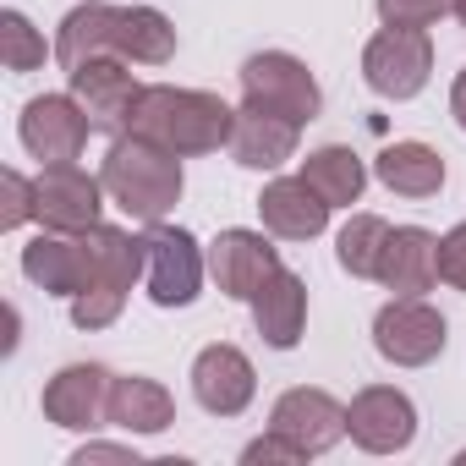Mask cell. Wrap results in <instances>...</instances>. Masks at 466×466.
I'll return each mask as SVG.
<instances>
[{
	"label": "cell",
	"instance_id": "obj_1",
	"mask_svg": "<svg viewBox=\"0 0 466 466\" xmlns=\"http://www.w3.org/2000/svg\"><path fill=\"white\" fill-rule=\"evenodd\" d=\"M127 132H137V137H148L170 154H214L237 132V110L219 94L159 83V88H143V99L127 116Z\"/></svg>",
	"mask_w": 466,
	"mask_h": 466
},
{
	"label": "cell",
	"instance_id": "obj_2",
	"mask_svg": "<svg viewBox=\"0 0 466 466\" xmlns=\"http://www.w3.org/2000/svg\"><path fill=\"white\" fill-rule=\"evenodd\" d=\"M105 192L143 225H159L176 198H181V154L137 137V132H121L105 154V170H99Z\"/></svg>",
	"mask_w": 466,
	"mask_h": 466
},
{
	"label": "cell",
	"instance_id": "obj_3",
	"mask_svg": "<svg viewBox=\"0 0 466 466\" xmlns=\"http://www.w3.org/2000/svg\"><path fill=\"white\" fill-rule=\"evenodd\" d=\"M83 242H88V258H94V280H88V291L72 297V324L77 329H105V324L121 319V302H127L132 280L148 275V242L121 230V225H88Z\"/></svg>",
	"mask_w": 466,
	"mask_h": 466
},
{
	"label": "cell",
	"instance_id": "obj_4",
	"mask_svg": "<svg viewBox=\"0 0 466 466\" xmlns=\"http://www.w3.org/2000/svg\"><path fill=\"white\" fill-rule=\"evenodd\" d=\"M242 105H258V110H275V116H286V121L308 127V121L319 116L324 94H319L313 72H308L297 56L264 50V56H248V61H242Z\"/></svg>",
	"mask_w": 466,
	"mask_h": 466
},
{
	"label": "cell",
	"instance_id": "obj_5",
	"mask_svg": "<svg viewBox=\"0 0 466 466\" xmlns=\"http://www.w3.org/2000/svg\"><path fill=\"white\" fill-rule=\"evenodd\" d=\"M433 72V45L422 28H384L362 50V77L379 99H417Z\"/></svg>",
	"mask_w": 466,
	"mask_h": 466
},
{
	"label": "cell",
	"instance_id": "obj_6",
	"mask_svg": "<svg viewBox=\"0 0 466 466\" xmlns=\"http://www.w3.org/2000/svg\"><path fill=\"white\" fill-rule=\"evenodd\" d=\"M444 340H450L444 313H433L422 297H395V302H384L379 319H373V346H379V357L395 362V368H422V362H433V357L444 351Z\"/></svg>",
	"mask_w": 466,
	"mask_h": 466
},
{
	"label": "cell",
	"instance_id": "obj_7",
	"mask_svg": "<svg viewBox=\"0 0 466 466\" xmlns=\"http://www.w3.org/2000/svg\"><path fill=\"white\" fill-rule=\"evenodd\" d=\"M17 132H23V148H28L34 159H45V165H72V159L83 154L94 121H88V110H83L72 94H39V99L23 105V127H17Z\"/></svg>",
	"mask_w": 466,
	"mask_h": 466
},
{
	"label": "cell",
	"instance_id": "obj_8",
	"mask_svg": "<svg viewBox=\"0 0 466 466\" xmlns=\"http://www.w3.org/2000/svg\"><path fill=\"white\" fill-rule=\"evenodd\" d=\"M143 242H148V297L159 308H192L203 286V253L192 242V230L159 219Z\"/></svg>",
	"mask_w": 466,
	"mask_h": 466
},
{
	"label": "cell",
	"instance_id": "obj_9",
	"mask_svg": "<svg viewBox=\"0 0 466 466\" xmlns=\"http://www.w3.org/2000/svg\"><path fill=\"white\" fill-rule=\"evenodd\" d=\"M105 198V181H94L88 170L77 165H45L39 181H34V219L45 230H66V237H77V230L99 225V203Z\"/></svg>",
	"mask_w": 466,
	"mask_h": 466
},
{
	"label": "cell",
	"instance_id": "obj_10",
	"mask_svg": "<svg viewBox=\"0 0 466 466\" xmlns=\"http://www.w3.org/2000/svg\"><path fill=\"white\" fill-rule=\"evenodd\" d=\"M72 99L88 110L94 127L127 132V116H132V105L143 99V83L132 77V61H121V56H94V61H83V66L72 72Z\"/></svg>",
	"mask_w": 466,
	"mask_h": 466
},
{
	"label": "cell",
	"instance_id": "obj_11",
	"mask_svg": "<svg viewBox=\"0 0 466 466\" xmlns=\"http://www.w3.org/2000/svg\"><path fill=\"white\" fill-rule=\"evenodd\" d=\"M346 433L368 450V455H395L417 439V406L390 390V384H368L351 406H346Z\"/></svg>",
	"mask_w": 466,
	"mask_h": 466
},
{
	"label": "cell",
	"instance_id": "obj_12",
	"mask_svg": "<svg viewBox=\"0 0 466 466\" xmlns=\"http://www.w3.org/2000/svg\"><path fill=\"white\" fill-rule=\"evenodd\" d=\"M110 384H116L110 368H99V362H72V368H61V373L45 384V417H50L56 428L88 433V428L105 422Z\"/></svg>",
	"mask_w": 466,
	"mask_h": 466
},
{
	"label": "cell",
	"instance_id": "obj_13",
	"mask_svg": "<svg viewBox=\"0 0 466 466\" xmlns=\"http://www.w3.org/2000/svg\"><path fill=\"white\" fill-rule=\"evenodd\" d=\"M208 269H214V280H219L225 297L253 302L258 286L280 269V253H275L269 237H258V230H219L214 248H208Z\"/></svg>",
	"mask_w": 466,
	"mask_h": 466
},
{
	"label": "cell",
	"instance_id": "obj_14",
	"mask_svg": "<svg viewBox=\"0 0 466 466\" xmlns=\"http://www.w3.org/2000/svg\"><path fill=\"white\" fill-rule=\"evenodd\" d=\"M253 390H258V373H253V362L237 346L219 340V346H203L198 351V362H192V395H198L203 411L237 417V411H248Z\"/></svg>",
	"mask_w": 466,
	"mask_h": 466
},
{
	"label": "cell",
	"instance_id": "obj_15",
	"mask_svg": "<svg viewBox=\"0 0 466 466\" xmlns=\"http://www.w3.org/2000/svg\"><path fill=\"white\" fill-rule=\"evenodd\" d=\"M269 428H280L286 439H297L308 455H324V450L340 444V433H346V406H340L329 390L297 384V390H286V395L275 400Z\"/></svg>",
	"mask_w": 466,
	"mask_h": 466
},
{
	"label": "cell",
	"instance_id": "obj_16",
	"mask_svg": "<svg viewBox=\"0 0 466 466\" xmlns=\"http://www.w3.org/2000/svg\"><path fill=\"white\" fill-rule=\"evenodd\" d=\"M23 275H28L39 291H50V297H77V291H88L94 258H88L83 230H77V237H66V230L34 237V242L23 248Z\"/></svg>",
	"mask_w": 466,
	"mask_h": 466
},
{
	"label": "cell",
	"instance_id": "obj_17",
	"mask_svg": "<svg viewBox=\"0 0 466 466\" xmlns=\"http://www.w3.org/2000/svg\"><path fill=\"white\" fill-rule=\"evenodd\" d=\"M258 214H264V225L275 230V237H286V242H313L319 230L329 225V198H324L319 187H308L302 176H291V181H269V187H264Z\"/></svg>",
	"mask_w": 466,
	"mask_h": 466
},
{
	"label": "cell",
	"instance_id": "obj_18",
	"mask_svg": "<svg viewBox=\"0 0 466 466\" xmlns=\"http://www.w3.org/2000/svg\"><path fill=\"white\" fill-rule=\"evenodd\" d=\"M253 324H258V335L275 346V351H291L297 340H302V324H308V286H302V275H291L286 264L258 286V297H253Z\"/></svg>",
	"mask_w": 466,
	"mask_h": 466
},
{
	"label": "cell",
	"instance_id": "obj_19",
	"mask_svg": "<svg viewBox=\"0 0 466 466\" xmlns=\"http://www.w3.org/2000/svg\"><path fill=\"white\" fill-rule=\"evenodd\" d=\"M297 121L275 116V110H258V105H242L237 110V132H230V154L248 170H280L291 154H297Z\"/></svg>",
	"mask_w": 466,
	"mask_h": 466
},
{
	"label": "cell",
	"instance_id": "obj_20",
	"mask_svg": "<svg viewBox=\"0 0 466 466\" xmlns=\"http://www.w3.org/2000/svg\"><path fill=\"white\" fill-rule=\"evenodd\" d=\"M379 280H384L395 297H422V291H433V280H439V242L428 237V230H417V225L390 230V248H384V258H379Z\"/></svg>",
	"mask_w": 466,
	"mask_h": 466
},
{
	"label": "cell",
	"instance_id": "obj_21",
	"mask_svg": "<svg viewBox=\"0 0 466 466\" xmlns=\"http://www.w3.org/2000/svg\"><path fill=\"white\" fill-rule=\"evenodd\" d=\"M105 422L127 428V433H165L176 422V400L165 384L154 379H116L110 384V406H105Z\"/></svg>",
	"mask_w": 466,
	"mask_h": 466
},
{
	"label": "cell",
	"instance_id": "obj_22",
	"mask_svg": "<svg viewBox=\"0 0 466 466\" xmlns=\"http://www.w3.org/2000/svg\"><path fill=\"white\" fill-rule=\"evenodd\" d=\"M116 23H121V12L105 6V0H88V6L66 12V23L56 34V61L66 72H77L94 56H116Z\"/></svg>",
	"mask_w": 466,
	"mask_h": 466
},
{
	"label": "cell",
	"instance_id": "obj_23",
	"mask_svg": "<svg viewBox=\"0 0 466 466\" xmlns=\"http://www.w3.org/2000/svg\"><path fill=\"white\" fill-rule=\"evenodd\" d=\"M373 176H379L390 192H400V198H433V192L444 187V159H439V148H428V143H390V148L373 159Z\"/></svg>",
	"mask_w": 466,
	"mask_h": 466
},
{
	"label": "cell",
	"instance_id": "obj_24",
	"mask_svg": "<svg viewBox=\"0 0 466 466\" xmlns=\"http://www.w3.org/2000/svg\"><path fill=\"white\" fill-rule=\"evenodd\" d=\"M116 56L137 61V66H165L176 56V28L170 17H159L154 6H127L116 23Z\"/></svg>",
	"mask_w": 466,
	"mask_h": 466
},
{
	"label": "cell",
	"instance_id": "obj_25",
	"mask_svg": "<svg viewBox=\"0 0 466 466\" xmlns=\"http://www.w3.org/2000/svg\"><path fill=\"white\" fill-rule=\"evenodd\" d=\"M302 181L319 187V192L329 198V208H351V203L362 198V187H368V170H362V159H357L351 148L329 143V148H313V154L302 159Z\"/></svg>",
	"mask_w": 466,
	"mask_h": 466
},
{
	"label": "cell",
	"instance_id": "obj_26",
	"mask_svg": "<svg viewBox=\"0 0 466 466\" xmlns=\"http://www.w3.org/2000/svg\"><path fill=\"white\" fill-rule=\"evenodd\" d=\"M390 248V225L379 214H351V225L340 230V242H335V258L346 275L357 280H379V258Z\"/></svg>",
	"mask_w": 466,
	"mask_h": 466
},
{
	"label": "cell",
	"instance_id": "obj_27",
	"mask_svg": "<svg viewBox=\"0 0 466 466\" xmlns=\"http://www.w3.org/2000/svg\"><path fill=\"white\" fill-rule=\"evenodd\" d=\"M0 61H6V72H39L45 66V39L23 12H0Z\"/></svg>",
	"mask_w": 466,
	"mask_h": 466
},
{
	"label": "cell",
	"instance_id": "obj_28",
	"mask_svg": "<svg viewBox=\"0 0 466 466\" xmlns=\"http://www.w3.org/2000/svg\"><path fill=\"white\" fill-rule=\"evenodd\" d=\"M444 12H455V0H379L384 28H428Z\"/></svg>",
	"mask_w": 466,
	"mask_h": 466
},
{
	"label": "cell",
	"instance_id": "obj_29",
	"mask_svg": "<svg viewBox=\"0 0 466 466\" xmlns=\"http://www.w3.org/2000/svg\"><path fill=\"white\" fill-rule=\"evenodd\" d=\"M23 219H34V181L0 170V230H17Z\"/></svg>",
	"mask_w": 466,
	"mask_h": 466
},
{
	"label": "cell",
	"instance_id": "obj_30",
	"mask_svg": "<svg viewBox=\"0 0 466 466\" xmlns=\"http://www.w3.org/2000/svg\"><path fill=\"white\" fill-rule=\"evenodd\" d=\"M242 461H248V466H302L308 450H302L297 439H286L280 428H269L264 439H253V444L242 450Z\"/></svg>",
	"mask_w": 466,
	"mask_h": 466
},
{
	"label": "cell",
	"instance_id": "obj_31",
	"mask_svg": "<svg viewBox=\"0 0 466 466\" xmlns=\"http://www.w3.org/2000/svg\"><path fill=\"white\" fill-rule=\"evenodd\" d=\"M439 280H450L455 291H466V225H455L439 242Z\"/></svg>",
	"mask_w": 466,
	"mask_h": 466
},
{
	"label": "cell",
	"instance_id": "obj_32",
	"mask_svg": "<svg viewBox=\"0 0 466 466\" xmlns=\"http://www.w3.org/2000/svg\"><path fill=\"white\" fill-rule=\"evenodd\" d=\"M88 461H137V455L132 450H116V444H88V450L72 455V466H88Z\"/></svg>",
	"mask_w": 466,
	"mask_h": 466
},
{
	"label": "cell",
	"instance_id": "obj_33",
	"mask_svg": "<svg viewBox=\"0 0 466 466\" xmlns=\"http://www.w3.org/2000/svg\"><path fill=\"white\" fill-rule=\"evenodd\" d=\"M450 110H455V121H461V132H466V66H461V77H455V88H450Z\"/></svg>",
	"mask_w": 466,
	"mask_h": 466
},
{
	"label": "cell",
	"instance_id": "obj_34",
	"mask_svg": "<svg viewBox=\"0 0 466 466\" xmlns=\"http://www.w3.org/2000/svg\"><path fill=\"white\" fill-rule=\"evenodd\" d=\"M455 17H461V28H466V0H455Z\"/></svg>",
	"mask_w": 466,
	"mask_h": 466
}]
</instances>
